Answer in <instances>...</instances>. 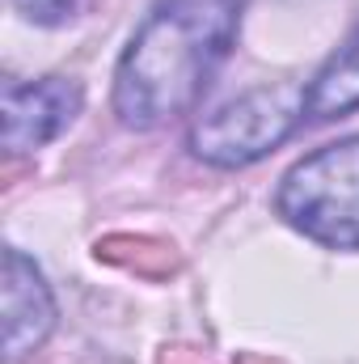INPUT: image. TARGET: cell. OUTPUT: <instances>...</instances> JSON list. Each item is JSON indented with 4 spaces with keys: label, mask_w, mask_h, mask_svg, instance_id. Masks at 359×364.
I'll use <instances>...</instances> for the list:
<instances>
[{
    "label": "cell",
    "mask_w": 359,
    "mask_h": 364,
    "mask_svg": "<svg viewBox=\"0 0 359 364\" xmlns=\"http://www.w3.org/2000/svg\"><path fill=\"white\" fill-rule=\"evenodd\" d=\"M275 208L309 242L359 250V136L300 157L279 182Z\"/></svg>",
    "instance_id": "cell-2"
},
{
    "label": "cell",
    "mask_w": 359,
    "mask_h": 364,
    "mask_svg": "<svg viewBox=\"0 0 359 364\" xmlns=\"http://www.w3.org/2000/svg\"><path fill=\"white\" fill-rule=\"evenodd\" d=\"M245 0H161L114 68V114L161 127L186 114L237 43Z\"/></svg>",
    "instance_id": "cell-1"
},
{
    "label": "cell",
    "mask_w": 359,
    "mask_h": 364,
    "mask_svg": "<svg viewBox=\"0 0 359 364\" xmlns=\"http://www.w3.org/2000/svg\"><path fill=\"white\" fill-rule=\"evenodd\" d=\"M81 102H85L81 85L64 77L4 85V149L30 153V149L51 144L81 114Z\"/></svg>",
    "instance_id": "cell-4"
},
{
    "label": "cell",
    "mask_w": 359,
    "mask_h": 364,
    "mask_svg": "<svg viewBox=\"0 0 359 364\" xmlns=\"http://www.w3.org/2000/svg\"><path fill=\"white\" fill-rule=\"evenodd\" d=\"M359 106V26L351 38L317 68V77L304 90V119L313 123H330L343 119Z\"/></svg>",
    "instance_id": "cell-6"
},
{
    "label": "cell",
    "mask_w": 359,
    "mask_h": 364,
    "mask_svg": "<svg viewBox=\"0 0 359 364\" xmlns=\"http://www.w3.org/2000/svg\"><path fill=\"white\" fill-rule=\"evenodd\" d=\"M296 123H304V90L296 93L287 85H263L203 114L190 127V153L207 166L237 170L283 144L296 132Z\"/></svg>",
    "instance_id": "cell-3"
},
{
    "label": "cell",
    "mask_w": 359,
    "mask_h": 364,
    "mask_svg": "<svg viewBox=\"0 0 359 364\" xmlns=\"http://www.w3.org/2000/svg\"><path fill=\"white\" fill-rule=\"evenodd\" d=\"M0 314H4V352H9V360L43 348V339L55 326L51 284H47V275L38 272L21 250H4Z\"/></svg>",
    "instance_id": "cell-5"
},
{
    "label": "cell",
    "mask_w": 359,
    "mask_h": 364,
    "mask_svg": "<svg viewBox=\"0 0 359 364\" xmlns=\"http://www.w3.org/2000/svg\"><path fill=\"white\" fill-rule=\"evenodd\" d=\"M13 9H17L26 21H38V26H60L64 17H72L77 0H13Z\"/></svg>",
    "instance_id": "cell-7"
}]
</instances>
